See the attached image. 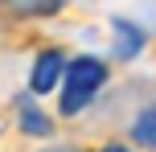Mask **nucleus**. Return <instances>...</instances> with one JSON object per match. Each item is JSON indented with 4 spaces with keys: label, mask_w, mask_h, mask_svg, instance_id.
<instances>
[{
    "label": "nucleus",
    "mask_w": 156,
    "mask_h": 152,
    "mask_svg": "<svg viewBox=\"0 0 156 152\" xmlns=\"http://www.w3.org/2000/svg\"><path fill=\"white\" fill-rule=\"evenodd\" d=\"M103 82H107V66L99 62V58L82 54V58H70L62 70V99H58V111L62 115H78L82 107L94 103V95L103 90Z\"/></svg>",
    "instance_id": "nucleus-1"
},
{
    "label": "nucleus",
    "mask_w": 156,
    "mask_h": 152,
    "mask_svg": "<svg viewBox=\"0 0 156 152\" xmlns=\"http://www.w3.org/2000/svg\"><path fill=\"white\" fill-rule=\"evenodd\" d=\"M111 33H115V58H123V62L144 49V33L136 29L132 21H119L115 16V21H111Z\"/></svg>",
    "instance_id": "nucleus-4"
},
{
    "label": "nucleus",
    "mask_w": 156,
    "mask_h": 152,
    "mask_svg": "<svg viewBox=\"0 0 156 152\" xmlns=\"http://www.w3.org/2000/svg\"><path fill=\"white\" fill-rule=\"evenodd\" d=\"M45 152H78V148H66V144H58V148H45Z\"/></svg>",
    "instance_id": "nucleus-8"
},
{
    "label": "nucleus",
    "mask_w": 156,
    "mask_h": 152,
    "mask_svg": "<svg viewBox=\"0 0 156 152\" xmlns=\"http://www.w3.org/2000/svg\"><path fill=\"white\" fill-rule=\"evenodd\" d=\"M16 128H21L25 136H49V132H54V119H49L37 103L16 99Z\"/></svg>",
    "instance_id": "nucleus-3"
},
{
    "label": "nucleus",
    "mask_w": 156,
    "mask_h": 152,
    "mask_svg": "<svg viewBox=\"0 0 156 152\" xmlns=\"http://www.w3.org/2000/svg\"><path fill=\"white\" fill-rule=\"evenodd\" d=\"M0 12H8V16H54V12H62V0H0Z\"/></svg>",
    "instance_id": "nucleus-5"
},
{
    "label": "nucleus",
    "mask_w": 156,
    "mask_h": 152,
    "mask_svg": "<svg viewBox=\"0 0 156 152\" xmlns=\"http://www.w3.org/2000/svg\"><path fill=\"white\" fill-rule=\"evenodd\" d=\"M103 152H132V148H123V144H107Z\"/></svg>",
    "instance_id": "nucleus-7"
},
{
    "label": "nucleus",
    "mask_w": 156,
    "mask_h": 152,
    "mask_svg": "<svg viewBox=\"0 0 156 152\" xmlns=\"http://www.w3.org/2000/svg\"><path fill=\"white\" fill-rule=\"evenodd\" d=\"M62 70H66V58L58 54V49L37 54V62H33V70H29V90L33 95H49V90L62 82Z\"/></svg>",
    "instance_id": "nucleus-2"
},
{
    "label": "nucleus",
    "mask_w": 156,
    "mask_h": 152,
    "mask_svg": "<svg viewBox=\"0 0 156 152\" xmlns=\"http://www.w3.org/2000/svg\"><path fill=\"white\" fill-rule=\"evenodd\" d=\"M132 140L156 148V107H144V111H140V119L132 123Z\"/></svg>",
    "instance_id": "nucleus-6"
}]
</instances>
